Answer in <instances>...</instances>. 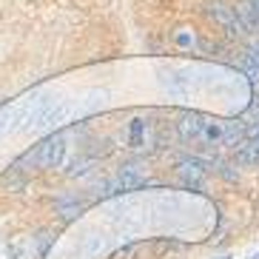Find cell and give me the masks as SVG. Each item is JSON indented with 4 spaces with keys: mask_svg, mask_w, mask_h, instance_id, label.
I'll list each match as a JSON object with an SVG mask.
<instances>
[{
    "mask_svg": "<svg viewBox=\"0 0 259 259\" xmlns=\"http://www.w3.org/2000/svg\"><path fill=\"white\" fill-rule=\"evenodd\" d=\"M63 154H66V137L63 134H52V137H46L40 145H34V151H29L17 165L31 162L34 168H57L63 162Z\"/></svg>",
    "mask_w": 259,
    "mask_h": 259,
    "instance_id": "6da1fadb",
    "label": "cell"
},
{
    "mask_svg": "<svg viewBox=\"0 0 259 259\" xmlns=\"http://www.w3.org/2000/svg\"><path fill=\"white\" fill-rule=\"evenodd\" d=\"M40 97L34 100H17L12 106L0 108V134H15V131H26L34 108H37Z\"/></svg>",
    "mask_w": 259,
    "mask_h": 259,
    "instance_id": "7a4b0ae2",
    "label": "cell"
},
{
    "mask_svg": "<svg viewBox=\"0 0 259 259\" xmlns=\"http://www.w3.org/2000/svg\"><path fill=\"white\" fill-rule=\"evenodd\" d=\"M208 15L217 20V23L222 26V29L228 31V34H245L248 31V26H245L242 15L236 12V9L225 6V3H220V0H211L208 3Z\"/></svg>",
    "mask_w": 259,
    "mask_h": 259,
    "instance_id": "3957f363",
    "label": "cell"
},
{
    "mask_svg": "<svg viewBox=\"0 0 259 259\" xmlns=\"http://www.w3.org/2000/svg\"><path fill=\"white\" fill-rule=\"evenodd\" d=\"M145 180H148V174H143L140 165H125L111 183H106V197L108 194H120V191H137L140 185H145Z\"/></svg>",
    "mask_w": 259,
    "mask_h": 259,
    "instance_id": "277c9868",
    "label": "cell"
},
{
    "mask_svg": "<svg viewBox=\"0 0 259 259\" xmlns=\"http://www.w3.org/2000/svg\"><path fill=\"white\" fill-rule=\"evenodd\" d=\"M205 117L197 114V111H188V114L180 117V122H177V134H180V140L183 143H194V140L202 137V128H205Z\"/></svg>",
    "mask_w": 259,
    "mask_h": 259,
    "instance_id": "5b68a950",
    "label": "cell"
},
{
    "mask_svg": "<svg viewBox=\"0 0 259 259\" xmlns=\"http://www.w3.org/2000/svg\"><path fill=\"white\" fill-rule=\"evenodd\" d=\"M177 171H180V177H183V183L191 185V188H199L202 180H205V165H202L199 160H183L180 165H177Z\"/></svg>",
    "mask_w": 259,
    "mask_h": 259,
    "instance_id": "8992f818",
    "label": "cell"
},
{
    "mask_svg": "<svg viewBox=\"0 0 259 259\" xmlns=\"http://www.w3.org/2000/svg\"><path fill=\"white\" fill-rule=\"evenodd\" d=\"M222 137H225V122L208 120L205 128H202V137H199V140H205V143H222Z\"/></svg>",
    "mask_w": 259,
    "mask_h": 259,
    "instance_id": "52a82bcc",
    "label": "cell"
},
{
    "mask_svg": "<svg viewBox=\"0 0 259 259\" xmlns=\"http://www.w3.org/2000/svg\"><path fill=\"white\" fill-rule=\"evenodd\" d=\"M245 74H248V80H251L253 85H259V54H248L245 57Z\"/></svg>",
    "mask_w": 259,
    "mask_h": 259,
    "instance_id": "ba28073f",
    "label": "cell"
},
{
    "mask_svg": "<svg viewBox=\"0 0 259 259\" xmlns=\"http://www.w3.org/2000/svg\"><path fill=\"white\" fill-rule=\"evenodd\" d=\"M242 125H236V122H225V137H222V143L225 145H236L239 140H242Z\"/></svg>",
    "mask_w": 259,
    "mask_h": 259,
    "instance_id": "9c48e42d",
    "label": "cell"
},
{
    "mask_svg": "<svg viewBox=\"0 0 259 259\" xmlns=\"http://www.w3.org/2000/svg\"><path fill=\"white\" fill-rule=\"evenodd\" d=\"M143 140H145V122L143 120H134V122H131V145L140 148Z\"/></svg>",
    "mask_w": 259,
    "mask_h": 259,
    "instance_id": "30bf717a",
    "label": "cell"
},
{
    "mask_svg": "<svg viewBox=\"0 0 259 259\" xmlns=\"http://www.w3.org/2000/svg\"><path fill=\"white\" fill-rule=\"evenodd\" d=\"M60 213H63V220H74V217L83 213V202H63Z\"/></svg>",
    "mask_w": 259,
    "mask_h": 259,
    "instance_id": "8fae6325",
    "label": "cell"
},
{
    "mask_svg": "<svg viewBox=\"0 0 259 259\" xmlns=\"http://www.w3.org/2000/svg\"><path fill=\"white\" fill-rule=\"evenodd\" d=\"M85 171H89V160H74V162H71V168H69V174H71V177L85 174Z\"/></svg>",
    "mask_w": 259,
    "mask_h": 259,
    "instance_id": "7c38bea8",
    "label": "cell"
},
{
    "mask_svg": "<svg viewBox=\"0 0 259 259\" xmlns=\"http://www.w3.org/2000/svg\"><path fill=\"white\" fill-rule=\"evenodd\" d=\"M97 251H103V242H97V239H92V242L85 245V256H94Z\"/></svg>",
    "mask_w": 259,
    "mask_h": 259,
    "instance_id": "4fadbf2b",
    "label": "cell"
},
{
    "mask_svg": "<svg viewBox=\"0 0 259 259\" xmlns=\"http://www.w3.org/2000/svg\"><path fill=\"white\" fill-rule=\"evenodd\" d=\"M134 251H137V248H125V251H120V253H117V259H125V256H131Z\"/></svg>",
    "mask_w": 259,
    "mask_h": 259,
    "instance_id": "5bb4252c",
    "label": "cell"
},
{
    "mask_svg": "<svg viewBox=\"0 0 259 259\" xmlns=\"http://www.w3.org/2000/svg\"><path fill=\"white\" fill-rule=\"evenodd\" d=\"M251 134H253V145H256V148H259V128H253Z\"/></svg>",
    "mask_w": 259,
    "mask_h": 259,
    "instance_id": "9a60e30c",
    "label": "cell"
},
{
    "mask_svg": "<svg viewBox=\"0 0 259 259\" xmlns=\"http://www.w3.org/2000/svg\"><path fill=\"white\" fill-rule=\"evenodd\" d=\"M251 259H259V253H253V256H251Z\"/></svg>",
    "mask_w": 259,
    "mask_h": 259,
    "instance_id": "2e32d148",
    "label": "cell"
},
{
    "mask_svg": "<svg viewBox=\"0 0 259 259\" xmlns=\"http://www.w3.org/2000/svg\"><path fill=\"white\" fill-rule=\"evenodd\" d=\"M217 259H231V256H217Z\"/></svg>",
    "mask_w": 259,
    "mask_h": 259,
    "instance_id": "e0dca14e",
    "label": "cell"
}]
</instances>
